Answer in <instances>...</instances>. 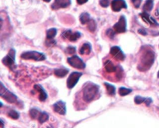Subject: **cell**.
<instances>
[{"label": "cell", "mask_w": 159, "mask_h": 128, "mask_svg": "<svg viewBox=\"0 0 159 128\" xmlns=\"http://www.w3.org/2000/svg\"><path fill=\"white\" fill-rule=\"evenodd\" d=\"M155 57V53L152 49L148 47L143 48L141 50V54L138 66V70L141 71H145L148 70L153 65Z\"/></svg>", "instance_id": "1"}, {"label": "cell", "mask_w": 159, "mask_h": 128, "mask_svg": "<svg viewBox=\"0 0 159 128\" xmlns=\"http://www.w3.org/2000/svg\"><path fill=\"white\" fill-rule=\"evenodd\" d=\"M99 87L93 83H88L85 85L82 91V97L85 102L90 103L97 96Z\"/></svg>", "instance_id": "2"}, {"label": "cell", "mask_w": 159, "mask_h": 128, "mask_svg": "<svg viewBox=\"0 0 159 128\" xmlns=\"http://www.w3.org/2000/svg\"><path fill=\"white\" fill-rule=\"evenodd\" d=\"M21 58L24 60H34L36 62H41L45 60V56L42 53L37 51H26L21 54Z\"/></svg>", "instance_id": "3"}, {"label": "cell", "mask_w": 159, "mask_h": 128, "mask_svg": "<svg viewBox=\"0 0 159 128\" xmlns=\"http://www.w3.org/2000/svg\"><path fill=\"white\" fill-rule=\"evenodd\" d=\"M15 54L16 51L14 49H10L7 55L2 59V63L6 66L12 69L15 66Z\"/></svg>", "instance_id": "4"}, {"label": "cell", "mask_w": 159, "mask_h": 128, "mask_svg": "<svg viewBox=\"0 0 159 128\" xmlns=\"http://www.w3.org/2000/svg\"><path fill=\"white\" fill-rule=\"evenodd\" d=\"M67 62L73 68H78V69H84L85 68V64L84 63L83 61L76 55L72 56L71 57H68L67 59Z\"/></svg>", "instance_id": "5"}, {"label": "cell", "mask_w": 159, "mask_h": 128, "mask_svg": "<svg viewBox=\"0 0 159 128\" xmlns=\"http://www.w3.org/2000/svg\"><path fill=\"white\" fill-rule=\"evenodd\" d=\"M30 115L32 119L37 120L40 124L46 122L48 120V115L46 114L45 113H42V112H39L37 110H31L30 112Z\"/></svg>", "instance_id": "6"}, {"label": "cell", "mask_w": 159, "mask_h": 128, "mask_svg": "<svg viewBox=\"0 0 159 128\" xmlns=\"http://www.w3.org/2000/svg\"><path fill=\"white\" fill-rule=\"evenodd\" d=\"M127 30V21L124 16H121L119 21L114 25L113 26V30L116 34H122V33L126 32Z\"/></svg>", "instance_id": "7"}, {"label": "cell", "mask_w": 159, "mask_h": 128, "mask_svg": "<svg viewBox=\"0 0 159 128\" xmlns=\"http://www.w3.org/2000/svg\"><path fill=\"white\" fill-rule=\"evenodd\" d=\"M1 96L5 100L10 103H15L17 102L16 96L12 94V93L8 91L7 89H6L2 84L1 85Z\"/></svg>", "instance_id": "8"}, {"label": "cell", "mask_w": 159, "mask_h": 128, "mask_svg": "<svg viewBox=\"0 0 159 128\" xmlns=\"http://www.w3.org/2000/svg\"><path fill=\"white\" fill-rule=\"evenodd\" d=\"M82 73L80 72H72L68 77L67 80V86L68 89H72L77 84L79 78L82 76Z\"/></svg>", "instance_id": "9"}, {"label": "cell", "mask_w": 159, "mask_h": 128, "mask_svg": "<svg viewBox=\"0 0 159 128\" xmlns=\"http://www.w3.org/2000/svg\"><path fill=\"white\" fill-rule=\"evenodd\" d=\"M110 54L116 59V61H120V62H122L125 59V55L123 53V51H121L120 48L119 47H113V48L110 49Z\"/></svg>", "instance_id": "10"}, {"label": "cell", "mask_w": 159, "mask_h": 128, "mask_svg": "<svg viewBox=\"0 0 159 128\" xmlns=\"http://www.w3.org/2000/svg\"><path fill=\"white\" fill-rule=\"evenodd\" d=\"M62 36H63L65 39L69 40V41L74 42L80 38L81 34L79 32H77V31L74 32V31L72 30H66L63 33Z\"/></svg>", "instance_id": "11"}, {"label": "cell", "mask_w": 159, "mask_h": 128, "mask_svg": "<svg viewBox=\"0 0 159 128\" xmlns=\"http://www.w3.org/2000/svg\"><path fill=\"white\" fill-rule=\"evenodd\" d=\"M111 7L114 12H119L122 9H127V3L124 0H113L111 2Z\"/></svg>", "instance_id": "12"}, {"label": "cell", "mask_w": 159, "mask_h": 128, "mask_svg": "<svg viewBox=\"0 0 159 128\" xmlns=\"http://www.w3.org/2000/svg\"><path fill=\"white\" fill-rule=\"evenodd\" d=\"M71 5V0H55L51 5L53 9H59L61 8H66Z\"/></svg>", "instance_id": "13"}, {"label": "cell", "mask_w": 159, "mask_h": 128, "mask_svg": "<svg viewBox=\"0 0 159 128\" xmlns=\"http://www.w3.org/2000/svg\"><path fill=\"white\" fill-rule=\"evenodd\" d=\"M140 16H141V17L142 18V20H144L145 23H147L148 24L154 25V26H158V23H157L156 20H155V19L152 18V16H150L147 12H142V13L140 14Z\"/></svg>", "instance_id": "14"}, {"label": "cell", "mask_w": 159, "mask_h": 128, "mask_svg": "<svg viewBox=\"0 0 159 128\" xmlns=\"http://www.w3.org/2000/svg\"><path fill=\"white\" fill-rule=\"evenodd\" d=\"M53 108H54V110L57 113H58L59 114L64 115L65 113V105L63 102L60 101V102L54 104L53 106Z\"/></svg>", "instance_id": "15"}, {"label": "cell", "mask_w": 159, "mask_h": 128, "mask_svg": "<svg viewBox=\"0 0 159 128\" xmlns=\"http://www.w3.org/2000/svg\"><path fill=\"white\" fill-rule=\"evenodd\" d=\"M34 89L38 93V98L40 101H44L47 99L46 93H45V91L40 85H34Z\"/></svg>", "instance_id": "16"}, {"label": "cell", "mask_w": 159, "mask_h": 128, "mask_svg": "<svg viewBox=\"0 0 159 128\" xmlns=\"http://www.w3.org/2000/svg\"><path fill=\"white\" fill-rule=\"evenodd\" d=\"M105 66V70L107 73H113L117 70V67L114 65V64L110 61H107L104 64Z\"/></svg>", "instance_id": "17"}, {"label": "cell", "mask_w": 159, "mask_h": 128, "mask_svg": "<svg viewBox=\"0 0 159 128\" xmlns=\"http://www.w3.org/2000/svg\"><path fill=\"white\" fill-rule=\"evenodd\" d=\"M92 51V47L89 43H85L82 47L80 48L79 50V53L82 55H88L90 54Z\"/></svg>", "instance_id": "18"}, {"label": "cell", "mask_w": 159, "mask_h": 128, "mask_svg": "<svg viewBox=\"0 0 159 128\" xmlns=\"http://www.w3.org/2000/svg\"><path fill=\"white\" fill-rule=\"evenodd\" d=\"M68 73V69L65 68H57V69L54 70V75L55 76L58 78H63Z\"/></svg>", "instance_id": "19"}, {"label": "cell", "mask_w": 159, "mask_h": 128, "mask_svg": "<svg viewBox=\"0 0 159 128\" xmlns=\"http://www.w3.org/2000/svg\"><path fill=\"white\" fill-rule=\"evenodd\" d=\"M90 19L89 14L87 13V12H83V13L81 14L80 16V22L82 24H85V23H88L89 22Z\"/></svg>", "instance_id": "20"}, {"label": "cell", "mask_w": 159, "mask_h": 128, "mask_svg": "<svg viewBox=\"0 0 159 128\" xmlns=\"http://www.w3.org/2000/svg\"><path fill=\"white\" fill-rule=\"evenodd\" d=\"M153 0H147V1L145 2V3H144L143 9H144V10L145 11V12H150V11L153 9Z\"/></svg>", "instance_id": "21"}, {"label": "cell", "mask_w": 159, "mask_h": 128, "mask_svg": "<svg viewBox=\"0 0 159 128\" xmlns=\"http://www.w3.org/2000/svg\"><path fill=\"white\" fill-rule=\"evenodd\" d=\"M104 85L106 86V89H107V93H108L110 96H114L115 93H116V89L113 85H110L109 83H104Z\"/></svg>", "instance_id": "22"}, {"label": "cell", "mask_w": 159, "mask_h": 128, "mask_svg": "<svg viewBox=\"0 0 159 128\" xmlns=\"http://www.w3.org/2000/svg\"><path fill=\"white\" fill-rule=\"evenodd\" d=\"M56 34H57V30L54 29V28H51L47 31V39L48 40H53Z\"/></svg>", "instance_id": "23"}, {"label": "cell", "mask_w": 159, "mask_h": 128, "mask_svg": "<svg viewBox=\"0 0 159 128\" xmlns=\"http://www.w3.org/2000/svg\"><path fill=\"white\" fill-rule=\"evenodd\" d=\"M134 101L137 104H141V103L146 102L147 105H149V103H152V99H144V98L140 97V96H136L134 99Z\"/></svg>", "instance_id": "24"}, {"label": "cell", "mask_w": 159, "mask_h": 128, "mask_svg": "<svg viewBox=\"0 0 159 128\" xmlns=\"http://www.w3.org/2000/svg\"><path fill=\"white\" fill-rule=\"evenodd\" d=\"M87 28H88V30L90 31V32H94L95 30H96V22H95V20H92L91 19V20H89V22L88 23Z\"/></svg>", "instance_id": "25"}, {"label": "cell", "mask_w": 159, "mask_h": 128, "mask_svg": "<svg viewBox=\"0 0 159 128\" xmlns=\"http://www.w3.org/2000/svg\"><path fill=\"white\" fill-rule=\"evenodd\" d=\"M131 93V89L124 88V87H121V88H120L119 89V94L122 96H127V95H128L129 93Z\"/></svg>", "instance_id": "26"}, {"label": "cell", "mask_w": 159, "mask_h": 128, "mask_svg": "<svg viewBox=\"0 0 159 128\" xmlns=\"http://www.w3.org/2000/svg\"><path fill=\"white\" fill-rule=\"evenodd\" d=\"M7 115L9 117L12 118V119L16 120L19 117V114L17 113V112L15 111V110H10V111L7 113Z\"/></svg>", "instance_id": "27"}, {"label": "cell", "mask_w": 159, "mask_h": 128, "mask_svg": "<svg viewBox=\"0 0 159 128\" xmlns=\"http://www.w3.org/2000/svg\"><path fill=\"white\" fill-rule=\"evenodd\" d=\"M111 0H100V5L102 7H107L110 5Z\"/></svg>", "instance_id": "28"}, {"label": "cell", "mask_w": 159, "mask_h": 128, "mask_svg": "<svg viewBox=\"0 0 159 128\" xmlns=\"http://www.w3.org/2000/svg\"><path fill=\"white\" fill-rule=\"evenodd\" d=\"M75 51V48H74V47H68L66 49V52L68 54H74Z\"/></svg>", "instance_id": "29"}, {"label": "cell", "mask_w": 159, "mask_h": 128, "mask_svg": "<svg viewBox=\"0 0 159 128\" xmlns=\"http://www.w3.org/2000/svg\"><path fill=\"white\" fill-rule=\"evenodd\" d=\"M131 1L135 8H139V6H141L142 0H131Z\"/></svg>", "instance_id": "30"}, {"label": "cell", "mask_w": 159, "mask_h": 128, "mask_svg": "<svg viewBox=\"0 0 159 128\" xmlns=\"http://www.w3.org/2000/svg\"><path fill=\"white\" fill-rule=\"evenodd\" d=\"M88 2V0H77V2L79 3V5H82L84 4V3L87 2Z\"/></svg>", "instance_id": "31"}, {"label": "cell", "mask_w": 159, "mask_h": 128, "mask_svg": "<svg viewBox=\"0 0 159 128\" xmlns=\"http://www.w3.org/2000/svg\"><path fill=\"white\" fill-rule=\"evenodd\" d=\"M138 32L140 33V34H143V35H146V34H147V33L145 32V30H138Z\"/></svg>", "instance_id": "32"}, {"label": "cell", "mask_w": 159, "mask_h": 128, "mask_svg": "<svg viewBox=\"0 0 159 128\" xmlns=\"http://www.w3.org/2000/svg\"><path fill=\"white\" fill-rule=\"evenodd\" d=\"M43 1H44V2H49L51 1V0H43Z\"/></svg>", "instance_id": "33"}, {"label": "cell", "mask_w": 159, "mask_h": 128, "mask_svg": "<svg viewBox=\"0 0 159 128\" xmlns=\"http://www.w3.org/2000/svg\"><path fill=\"white\" fill-rule=\"evenodd\" d=\"M158 77L159 78V71H158Z\"/></svg>", "instance_id": "34"}]
</instances>
